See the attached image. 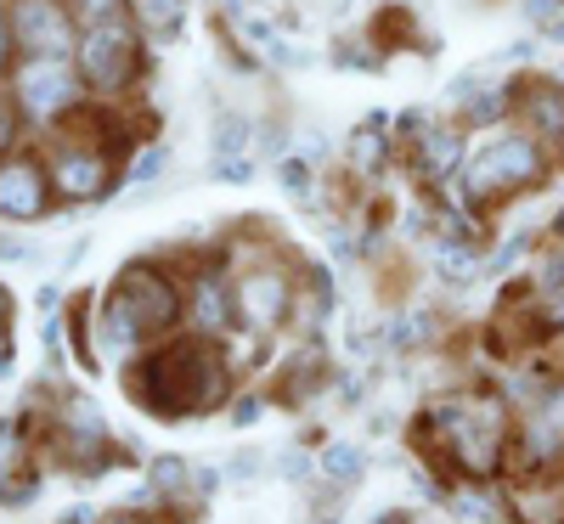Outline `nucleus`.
Here are the masks:
<instances>
[{
    "label": "nucleus",
    "mask_w": 564,
    "mask_h": 524,
    "mask_svg": "<svg viewBox=\"0 0 564 524\" xmlns=\"http://www.w3.org/2000/svg\"><path fill=\"white\" fill-rule=\"evenodd\" d=\"M186 310V288L164 265H124L119 282L102 299V332L113 345H148L159 332H170Z\"/></svg>",
    "instance_id": "obj_3"
},
{
    "label": "nucleus",
    "mask_w": 564,
    "mask_h": 524,
    "mask_svg": "<svg viewBox=\"0 0 564 524\" xmlns=\"http://www.w3.org/2000/svg\"><path fill=\"white\" fill-rule=\"evenodd\" d=\"M406 40H412V12L406 7H384L379 18L367 23V45H372V52H401Z\"/></svg>",
    "instance_id": "obj_14"
},
{
    "label": "nucleus",
    "mask_w": 564,
    "mask_h": 524,
    "mask_svg": "<svg viewBox=\"0 0 564 524\" xmlns=\"http://www.w3.org/2000/svg\"><path fill=\"white\" fill-rule=\"evenodd\" d=\"M7 327H12V299H7V288H0V350H7Z\"/></svg>",
    "instance_id": "obj_22"
},
{
    "label": "nucleus",
    "mask_w": 564,
    "mask_h": 524,
    "mask_svg": "<svg viewBox=\"0 0 564 524\" xmlns=\"http://www.w3.org/2000/svg\"><path fill=\"white\" fill-rule=\"evenodd\" d=\"M52 204H57V193H52V175H45L40 159H29V153L0 159V215L7 220H40Z\"/></svg>",
    "instance_id": "obj_10"
},
{
    "label": "nucleus",
    "mask_w": 564,
    "mask_h": 524,
    "mask_svg": "<svg viewBox=\"0 0 564 524\" xmlns=\"http://www.w3.org/2000/svg\"><path fill=\"white\" fill-rule=\"evenodd\" d=\"M536 356H542V367H547V372H564V332H558V339H553L547 350H536Z\"/></svg>",
    "instance_id": "obj_21"
},
{
    "label": "nucleus",
    "mask_w": 564,
    "mask_h": 524,
    "mask_svg": "<svg viewBox=\"0 0 564 524\" xmlns=\"http://www.w3.org/2000/svg\"><path fill=\"white\" fill-rule=\"evenodd\" d=\"M417 451L441 462L457 480H486L502 462V440H508V412L491 395H452V401H430V412L412 428Z\"/></svg>",
    "instance_id": "obj_1"
},
{
    "label": "nucleus",
    "mask_w": 564,
    "mask_h": 524,
    "mask_svg": "<svg viewBox=\"0 0 564 524\" xmlns=\"http://www.w3.org/2000/svg\"><path fill=\"white\" fill-rule=\"evenodd\" d=\"M513 124L542 135V141H564V85L558 79H520L513 85Z\"/></svg>",
    "instance_id": "obj_11"
},
{
    "label": "nucleus",
    "mask_w": 564,
    "mask_h": 524,
    "mask_svg": "<svg viewBox=\"0 0 564 524\" xmlns=\"http://www.w3.org/2000/svg\"><path fill=\"white\" fill-rule=\"evenodd\" d=\"M68 12L79 18V23H97V18H113V12H124L119 0H68Z\"/></svg>",
    "instance_id": "obj_18"
},
{
    "label": "nucleus",
    "mask_w": 564,
    "mask_h": 524,
    "mask_svg": "<svg viewBox=\"0 0 564 524\" xmlns=\"http://www.w3.org/2000/svg\"><path fill=\"white\" fill-rule=\"evenodd\" d=\"M7 12L23 57H74L79 18L68 12V0H7Z\"/></svg>",
    "instance_id": "obj_8"
},
{
    "label": "nucleus",
    "mask_w": 564,
    "mask_h": 524,
    "mask_svg": "<svg viewBox=\"0 0 564 524\" xmlns=\"http://www.w3.org/2000/svg\"><path fill=\"white\" fill-rule=\"evenodd\" d=\"M74 63H79V79L97 102H124L130 85L141 79V29L124 12L85 23L79 45H74Z\"/></svg>",
    "instance_id": "obj_5"
},
{
    "label": "nucleus",
    "mask_w": 564,
    "mask_h": 524,
    "mask_svg": "<svg viewBox=\"0 0 564 524\" xmlns=\"http://www.w3.org/2000/svg\"><path fill=\"white\" fill-rule=\"evenodd\" d=\"M45 175H52V193H57L63 204H90V198H102L108 186H113L119 153L97 148V141H79V135H52Z\"/></svg>",
    "instance_id": "obj_7"
},
{
    "label": "nucleus",
    "mask_w": 564,
    "mask_h": 524,
    "mask_svg": "<svg viewBox=\"0 0 564 524\" xmlns=\"http://www.w3.org/2000/svg\"><path fill=\"white\" fill-rule=\"evenodd\" d=\"M18 34H12V12H7V0H0V79H12V68H18Z\"/></svg>",
    "instance_id": "obj_17"
},
{
    "label": "nucleus",
    "mask_w": 564,
    "mask_h": 524,
    "mask_svg": "<svg viewBox=\"0 0 564 524\" xmlns=\"http://www.w3.org/2000/svg\"><path fill=\"white\" fill-rule=\"evenodd\" d=\"M119 524H159V518H119Z\"/></svg>",
    "instance_id": "obj_24"
},
{
    "label": "nucleus",
    "mask_w": 564,
    "mask_h": 524,
    "mask_svg": "<svg viewBox=\"0 0 564 524\" xmlns=\"http://www.w3.org/2000/svg\"><path fill=\"white\" fill-rule=\"evenodd\" d=\"M119 7L148 40H164V34H175L186 23V0H119Z\"/></svg>",
    "instance_id": "obj_13"
},
{
    "label": "nucleus",
    "mask_w": 564,
    "mask_h": 524,
    "mask_svg": "<svg viewBox=\"0 0 564 524\" xmlns=\"http://www.w3.org/2000/svg\"><path fill=\"white\" fill-rule=\"evenodd\" d=\"M124 390L159 412V417H181V412H209L226 395V356L193 332V339H170L153 356H141L124 372Z\"/></svg>",
    "instance_id": "obj_2"
},
{
    "label": "nucleus",
    "mask_w": 564,
    "mask_h": 524,
    "mask_svg": "<svg viewBox=\"0 0 564 524\" xmlns=\"http://www.w3.org/2000/svg\"><path fill=\"white\" fill-rule=\"evenodd\" d=\"M260 7H300V0H260Z\"/></svg>",
    "instance_id": "obj_23"
},
{
    "label": "nucleus",
    "mask_w": 564,
    "mask_h": 524,
    "mask_svg": "<svg viewBox=\"0 0 564 524\" xmlns=\"http://www.w3.org/2000/svg\"><path fill=\"white\" fill-rule=\"evenodd\" d=\"M186 310H193V321H198L204 339L226 332V310H238V299H231V288H226V265L193 271V282H186Z\"/></svg>",
    "instance_id": "obj_12"
},
{
    "label": "nucleus",
    "mask_w": 564,
    "mask_h": 524,
    "mask_svg": "<svg viewBox=\"0 0 564 524\" xmlns=\"http://www.w3.org/2000/svg\"><path fill=\"white\" fill-rule=\"evenodd\" d=\"M327 468H334L339 480H345V473H356V451H350V446H334V457H327Z\"/></svg>",
    "instance_id": "obj_20"
},
{
    "label": "nucleus",
    "mask_w": 564,
    "mask_h": 524,
    "mask_svg": "<svg viewBox=\"0 0 564 524\" xmlns=\"http://www.w3.org/2000/svg\"><path fill=\"white\" fill-rule=\"evenodd\" d=\"M18 130H23V108H18L12 90H0V159L18 148Z\"/></svg>",
    "instance_id": "obj_15"
},
{
    "label": "nucleus",
    "mask_w": 564,
    "mask_h": 524,
    "mask_svg": "<svg viewBox=\"0 0 564 524\" xmlns=\"http://www.w3.org/2000/svg\"><path fill=\"white\" fill-rule=\"evenodd\" d=\"M153 480L170 491V502H181V491H186V468H181V462H159V468H153Z\"/></svg>",
    "instance_id": "obj_19"
},
{
    "label": "nucleus",
    "mask_w": 564,
    "mask_h": 524,
    "mask_svg": "<svg viewBox=\"0 0 564 524\" xmlns=\"http://www.w3.org/2000/svg\"><path fill=\"white\" fill-rule=\"evenodd\" d=\"M231 299H238V316L254 332H271V327H282V316H294V276L282 265H271V260H260V265L238 271Z\"/></svg>",
    "instance_id": "obj_9"
},
{
    "label": "nucleus",
    "mask_w": 564,
    "mask_h": 524,
    "mask_svg": "<svg viewBox=\"0 0 564 524\" xmlns=\"http://www.w3.org/2000/svg\"><path fill=\"white\" fill-rule=\"evenodd\" d=\"M12 97L34 124H57L74 108H85V79L74 57H18L12 68Z\"/></svg>",
    "instance_id": "obj_6"
},
{
    "label": "nucleus",
    "mask_w": 564,
    "mask_h": 524,
    "mask_svg": "<svg viewBox=\"0 0 564 524\" xmlns=\"http://www.w3.org/2000/svg\"><path fill=\"white\" fill-rule=\"evenodd\" d=\"M542 175H547V141L513 124V130L491 135L480 153H468L463 193H468V204H475V209H502L508 198L531 193Z\"/></svg>",
    "instance_id": "obj_4"
},
{
    "label": "nucleus",
    "mask_w": 564,
    "mask_h": 524,
    "mask_svg": "<svg viewBox=\"0 0 564 524\" xmlns=\"http://www.w3.org/2000/svg\"><path fill=\"white\" fill-rule=\"evenodd\" d=\"M282 193H289L294 204H316V186H311V170H305L300 159H289V164H282Z\"/></svg>",
    "instance_id": "obj_16"
}]
</instances>
